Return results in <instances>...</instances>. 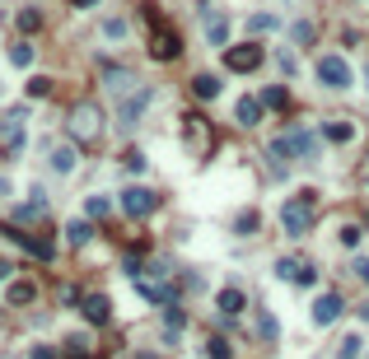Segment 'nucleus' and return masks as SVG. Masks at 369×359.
<instances>
[{
	"instance_id": "27",
	"label": "nucleus",
	"mask_w": 369,
	"mask_h": 359,
	"mask_svg": "<svg viewBox=\"0 0 369 359\" xmlns=\"http://www.w3.org/2000/svg\"><path fill=\"white\" fill-rule=\"evenodd\" d=\"M79 164V145H56L52 149V173H70Z\"/></svg>"
},
{
	"instance_id": "12",
	"label": "nucleus",
	"mask_w": 369,
	"mask_h": 359,
	"mask_svg": "<svg viewBox=\"0 0 369 359\" xmlns=\"http://www.w3.org/2000/svg\"><path fill=\"white\" fill-rule=\"evenodd\" d=\"M276 275H280V280H290V285H304V290H314V285H318V270L309 266V261H299V257H280L276 261Z\"/></svg>"
},
{
	"instance_id": "51",
	"label": "nucleus",
	"mask_w": 369,
	"mask_h": 359,
	"mask_svg": "<svg viewBox=\"0 0 369 359\" xmlns=\"http://www.w3.org/2000/svg\"><path fill=\"white\" fill-rule=\"evenodd\" d=\"M155 359H159V355H155Z\"/></svg>"
},
{
	"instance_id": "18",
	"label": "nucleus",
	"mask_w": 369,
	"mask_h": 359,
	"mask_svg": "<svg viewBox=\"0 0 369 359\" xmlns=\"http://www.w3.org/2000/svg\"><path fill=\"white\" fill-rule=\"evenodd\" d=\"M262 117H267V108H262V98H238V108H234V122L243 126V131H253V126H262Z\"/></svg>"
},
{
	"instance_id": "45",
	"label": "nucleus",
	"mask_w": 369,
	"mask_h": 359,
	"mask_svg": "<svg viewBox=\"0 0 369 359\" xmlns=\"http://www.w3.org/2000/svg\"><path fill=\"white\" fill-rule=\"evenodd\" d=\"M10 275H14V266H10L5 257H0V280H10Z\"/></svg>"
},
{
	"instance_id": "21",
	"label": "nucleus",
	"mask_w": 369,
	"mask_h": 359,
	"mask_svg": "<svg viewBox=\"0 0 369 359\" xmlns=\"http://www.w3.org/2000/svg\"><path fill=\"white\" fill-rule=\"evenodd\" d=\"M187 89H192V98L211 103V98H220V79H215L211 70H202V75H192V79H187Z\"/></svg>"
},
{
	"instance_id": "15",
	"label": "nucleus",
	"mask_w": 369,
	"mask_h": 359,
	"mask_svg": "<svg viewBox=\"0 0 369 359\" xmlns=\"http://www.w3.org/2000/svg\"><path fill=\"white\" fill-rule=\"evenodd\" d=\"M202 23H206L211 47H229V14H220L215 5H202Z\"/></svg>"
},
{
	"instance_id": "4",
	"label": "nucleus",
	"mask_w": 369,
	"mask_h": 359,
	"mask_svg": "<svg viewBox=\"0 0 369 359\" xmlns=\"http://www.w3.org/2000/svg\"><path fill=\"white\" fill-rule=\"evenodd\" d=\"M182 145H187V154L197 164H206L215 154V126L206 113H182Z\"/></svg>"
},
{
	"instance_id": "36",
	"label": "nucleus",
	"mask_w": 369,
	"mask_h": 359,
	"mask_svg": "<svg viewBox=\"0 0 369 359\" xmlns=\"http://www.w3.org/2000/svg\"><path fill=\"white\" fill-rule=\"evenodd\" d=\"M248 28H253V33H276L280 19H276V14H253V19H248Z\"/></svg>"
},
{
	"instance_id": "33",
	"label": "nucleus",
	"mask_w": 369,
	"mask_h": 359,
	"mask_svg": "<svg viewBox=\"0 0 369 359\" xmlns=\"http://www.w3.org/2000/svg\"><path fill=\"white\" fill-rule=\"evenodd\" d=\"M10 61H14L19 70H28V66H33V42H14V47H10Z\"/></svg>"
},
{
	"instance_id": "48",
	"label": "nucleus",
	"mask_w": 369,
	"mask_h": 359,
	"mask_svg": "<svg viewBox=\"0 0 369 359\" xmlns=\"http://www.w3.org/2000/svg\"><path fill=\"white\" fill-rule=\"evenodd\" d=\"M136 359H155V355H136Z\"/></svg>"
},
{
	"instance_id": "20",
	"label": "nucleus",
	"mask_w": 369,
	"mask_h": 359,
	"mask_svg": "<svg viewBox=\"0 0 369 359\" xmlns=\"http://www.w3.org/2000/svg\"><path fill=\"white\" fill-rule=\"evenodd\" d=\"M61 234H66V243H70V247H89L99 229H94V220H79V215H75V220H70V224L61 229Z\"/></svg>"
},
{
	"instance_id": "34",
	"label": "nucleus",
	"mask_w": 369,
	"mask_h": 359,
	"mask_svg": "<svg viewBox=\"0 0 369 359\" xmlns=\"http://www.w3.org/2000/svg\"><path fill=\"white\" fill-rule=\"evenodd\" d=\"M258 331H262V341H276V336H280V322H276V313H267V308H262V317H258Z\"/></svg>"
},
{
	"instance_id": "3",
	"label": "nucleus",
	"mask_w": 369,
	"mask_h": 359,
	"mask_svg": "<svg viewBox=\"0 0 369 359\" xmlns=\"http://www.w3.org/2000/svg\"><path fill=\"white\" fill-rule=\"evenodd\" d=\"M314 224H318V191L304 187L280 205V229H285V238H304Z\"/></svg>"
},
{
	"instance_id": "11",
	"label": "nucleus",
	"mask_w": 369,
	"mask_h": 359,
	"mask_svg": "<svg viewBox=\"0 0 369 359\" xmlns=\"http://www.w3.org/2000/svg\"><path fill=\"white\" fill-rule=\"evenodd\" d=\"M79 317H84V322L89 326H112V299L108 294H84V299H79Z\"/></svg>"
},
{
	"instance_id": "17",
	"label": "nucleus",
	"mask_w": 369,
	"mask_h": 359,
	"mask_svg": "<svg viewBox=\"0 0 369 359\" xmlns=\"http://www.w3.org/2000/svg\"><path fill=\"white\" fill-rule=\"evenodd\" d=\"M215 308H220V317H238L248 308V294L238 290V285H224V290L215 294Z\"/></svg>"
},
{
	"instance_id": "10",
	"label": "nucleus",
	"mask_w": 369,
	"mask_h": 359,
	"mask_svg": "<svg viewBox=\"0 0 369 359\" xmlns=\"http://www.w3.org/2000/svg\"><path fill=\"white\" fill-rule=\"evenodd\" d=\"M136 290H141V299L155 303V308H168V303L182 299V285L173 280H150V275H136Z\"/></svg>"
},
{
	"instance_id": "35",
	"label": "nucleus",
	"mask_w": 369,
	"mask_h": 359,
	"mask_svg": "<svg viewBox=\"0 0 369 359\" xmlns=\"http://www.w3.org/2000/svg\"><path fill=\"white\" fill-rule=\"evenodd\" d=\"M206 359H234V350H229V341H224V336H211V341H206Z\"/></svg>"
},
{
	"instance_id": "29",
	"label": "nucleus",
	"mask_w": 369,
	"mask_h": 359,
	"mask_svg": "<svg viewBox=\"0 0 369 359\" xmlns=\"http://www.w3.org/2000/svg\"><path fill=\"white\" fill-rule=\"evenodd\" d=\"M314 38H318V23L314 19H294L290 23V42L294 47H314Z\"/></svg>"
},
{
	"instance_id": "39",
	"label": "nucleus",
	"mask_w": 369,
	"mask_h": 359,
	"mask_svg": "<svg viewBox=\"0 0 369 359\" xmlns=\"http://www.w3.org/2000/svg\"><path fill=\"white\" fill-rule=\"evenodd\" d=\"M103 38H108V42H122L126 38V19H103Z\"/></svg>"
},
{
	"instance_id": "41",
	"label": "nucleus",
	"mask_w": 369,
	"mask_h": 359,
	"mask_svg": "<svg viewBox=\"0 0 369 359\" xmlns=\"http://www.w3.org/2000/svg\"><path fill=\"white\" fill-rule=\"evenodd\" d=\"M276 66L285 70V75H294V52H280V57H276Z\"/></svg>"
},
{
	"instance_id": "14",
	"label": "nucleus",
	"mask_w": 369,
	"mask_h": 359,
	"mask_svg": "<svg viewBox=\"0 0 369 359\" xmlns=\"http://www.w3.org/2000/svg\"><path fill=\"white\" fill-rule=\"evenodd\" d=\"M103 84H108V93L112 98H122V93H131L141 79H136V70H126V66H112V61H103Z\"/></svg>"
},
{
	"instance_id": "26",
	"label": "nucleus",
	"mask_w": 369,
	"mask_h": 359,
	"mask_svg": "<svg viewBox=\"0 0 369 359\" xmlns=\"http://www.w3.org/2000/svg\"><path fill=\"white\" fill-rule=\"evenodd\" d=\"M14 220H23V224H33V220H47V196H43V187L33 191V201H23L19 210H14Z\"/></svg>"
},
{
	"instance_id": "9",
	"label": "nucleus",
	"mask_w": 369,
	"mask_h": 359,
	"mask_svg": "<svg viewBox=\"0 0 369 359\" xmlns=\"http://www.w3.org/2000/svg\"><path fill=\"white\" fill-rule=\"evenodd\" d=\"M117 205H122L131 220H150V215L159 210V191H150V187H122V191H117Z\"/></svg>"
},
{
	"instance_id": "37",
	"label": "nucleus",
	"mask_w": 369,
	"mask_h": 359,
	"mask_svg": "<svg viewBox=\"0 0 369 359\" xmlns=\"http://www.w3.org/2000/svg\"><path fill=\"white\" fill-rule=\"evenodd\" d=\"M23 93H28V98H47V93H52V79H47V75H33L28 84H23Z\"/></svg>"
},
{
	"instance_id": "42",
	"label": "nucleus",
	"mask_w": 369,
	"mask_h": 359,
	"mask_svg": "<svg viewBox=\"0 0 369 359\" xmlns=\"http://www.w3.org/2000/svg\"><path fill=\"white\" fill-rule=\"evenodd\" d=\"M33 359H61V355H56V346H33Z\"/></svg>"
},
{
	"instance_id": "43",
	"label": "nucleus",
	"mask_w": 369,
	"mask_h": 359,
	"mask_svg": "<svg viewBox=\"0 0 369 359\" xmlns=\"http://www.w3.org/2000/svg\"><path fill=\"white\" fill-rule=\"evenodd\" d=\"M351 270H356L360 280H365V285H369V261H356V266H351Z\"/></svg>"
},
{
	"instance_id": "5",
	"label": "nucleus",
	"mask_w": 369,
	"mask_h": 359,
	"mask_svg": "<svg viewBox=\"0 0 369 359\" xmlns=\"http://www.w3.org/2000/svg\"><path fill=\"white\" fill-rule=\"evenodd\" d=\"M150 103H155V84H136L131 93H122V98H117V126H122V131H136L141 117L150 113Z\"/></svg>"
},
{
	"instance_id": "47",
	"label": "nucleus",
	"mask_w": 369,
	"mask_h": 359,
	"mask_svg": "<svg viewBox=\"0 0 369 359\" xmlns=\"http://www.w3.org/2000/svg\"><path fill=\"white\" fill-rule=\"evenodd\" d=\"M360 322H369V299H365V303H360Z\"/></svg>"
},
{
	"instance_id": "2",
	"label": "nucleus",
	"mask_w": 369,
	"mask_h": 359,
	"mask_svg": "<svg viewBox=\"0 0 369 359\" xmlns=\"http://www.w3.org/2000/svg\"><path fill=\"white\" fill-rule=\"evenodd\" d=\"M103 131H108V117H103V108L94 98H79L75 108H70L66 117V135H70V145L79 149H94L103 140Z\"/></svg>"
},
{
	"instance_id": "22",
	"label": "nucleus",
	"mask_w": 369,
	"mask_h": 359,
	"mask_svg": "<svg viewBox=\"0 0 369 359\" xmlns=\"http://www.w3.org/2000/svg\"><path fill=\"white\" fill-rule=\"evenodd\" d=\"M43 10H38V5H23V10L19 14H14V28H19V33L23 38H33V33H43Z\"/></svg>"
},
{
	"instance_id": "19",
	"label": "nucleus",
	"mask_w": 369,
	"mask_h": 359,
	"mask_svg": "<svg viewBox=\"0 0 369 359\" xmlns=\"http://www.w3.org/2000/svg\"><path fill=\"white\" fill-rule=\"evenodd\" d=\"M323 140H327V145H351V140H356V122H346V117L323 122Z\"/></svg>"
},
{
	"instance_id": "6",
	"label": "nucleus",
	"mask_w": 369,
	"mask_h": 359,
	"mask_svg": "<svg viewBox=\"0 0 369 359\" xmlns=\"http://www.w3.org/2000/svg\"><path fill=\"white\" fill-rule=\"evenodd\" d=\"M314 75H318V84H323V89H332V93H341V89H351V84H356V70H351V61L341 57V52L318 57Z\"/></svg>"
},
{
	"instance_id": "49",
	"label": "nucleus",
	"mask_w": 369,
	"mask_h": 359,
	"mask_svg": "<svg viewBox=\"0 0 369 359\" xmlns=\"http://www.w3.org/2000/svg\"><path fill=\"white\" fill-rule=\"evenodd\" d=\"M365 173H369V154H365Z\"/></svg>"
},
{
	"instance_id": "16",
	"label": "nucleus",
	"mask_w": 369,
	"mask_h": 359,
	"mask_svg": "<svg viewBox=\"0 0 369 359\" xmlns=\"http://www.w3.org/2000/svg\"><path fill=\"white\" fill-rule=\"evenodd\" d=\"M341 313H346V299H341L336 290H332V294H323V299L314 303V326H332Z\"/></svg>"
},
{
	"instance_id": "50",
	"label": "nucleus",
	"mask_w": 369,
	"mask_h": 359,
	"mask_svg": "<svg viewBox=\"0 0 369 359\" xmlns=\"http://www.w3.org/2000/svg\"><path fill=\"white\" fill-rule=\"evenodd\" d=\"M365 79H369V70H365Z\"/></svg>"
},
{
	"instance_id": "38",
	"label": "nucleus",
	"mask_w": 369,
	"mask_h": 359,
	"mask_svg": "<svg viewBox=\"0 0 369 359\" xmlns=\"http://www.w3.org/2000/svg\"><path fill=\"white\" fill-rule=\"evenodd\" d=\"M360 346H365L360 331H351V336H341V350H336V355H341V359H360Z\"/></svg>"
},
{
	"instance_id": "46",
	"label": "nucleus",
	"mask_w": 369,
	"mask_h": 359,
	"mask_svg": "<svg viewBox=\"0 0 369 359\" xmlns=\"http://www.w3.org/2000/svg\"><path fill=\"white\" fill-rule=\"evenodd\" d=\"M70 5H75V10H94V5H99V0H70Z\"/></svg>"
},
{
	"instance_id": "1",
	"label": "nucleus",
	"mask_w": 369,
	"mask_h": 359,
	"mask_svg": "<svg viewBox=\"0 0 369 359\" xmlns=\"http://www.w3.org/2000/svg\"><path fill=\"white\" fill-rule=\"evenodd\" d=\"M267 159L276 164V178L285 173L290 159H304V164H318L323 159V131H309V126H285L267 145Z\"/></svg>"
},
{
	"instance_id": "7",
	"label": "nucleus",
	"mask_w": 369,
	"mask_h": 359,
	"mask_svg": "<svg viewBox=\"0 0 369 359\" xmlns=\"http://www.w3.org/2000/svg\"><path fill=\"white\" fill-rule=\"evenodd\" d=\"M150 61H178V52H182V33L178 28H173V23H155V28H150Z\"/></svg>"
},
{
	"instance_id": "30",
	"label": "nucleus",
	"mask_w": 369,
	"mask_h": 359,
	"mask_svg": "<svg viewBox=\"0 0 369 359\" xmlns=\"http://www.w3.org/2000/svg\"><path fill=\"white\" fill-rule=\"evenodd\" d=\"M258 229H262V215H258V210H243V215L234 220V234H238V238H253Z\"/></svg>"
},
{
	"instance_id": "31",
	"label": "nucleus",
	"mask_w": 369,
	"mask_h": 359,
	"mask_svg": "<svg viewBox=\"0 0 369 359\" xmlns=\"http://www.w3.org/2000/svg\"><path fill=\"white\" fill-rule=\"evenodd\" d=\"M112 215V196H89L84 201V220H108Z\"/></svg>"
},
{
	"instance_id": "13",
	"label": "nucleus",
	"mask_w": 369,
	"mask_h": 359,
	"mask_svg": "<svg viewBox=\"0 0 369 359\" xmlns=\"http://www.w3.org/2000/svg\"><path fill=\"white\" fill-rule=\"evenodd\" d=\"M23 122H28V117H23V108L5 113V122H0V145H5V154H10V159L23 149Z\"/></svg>"
},
{
	"instance_id": "25",
	"label": "nucleus",
	"mask_w": 369,
	"mask_h": 359,
	"mask_svg": "<svg viewBox=\"0 0 369 359\" xmlns=\"http://www.w3.org/2000/svg\"><path fill=\"white\" fill-rule=\"evenodd\" d=\"M61 359H99V355H94L89 336H66L61 341Z\"/></svg>"
},
{
	"instance_id": "24",
	"label": "nucleus",
	"mask_w": 369,
	"mask_h": 359,
	"mask_svg": "<svg viewBox=\"0 0 369 359\" xmlns=\"http://www.w3.org/2000/svg\"><path fill=\"white\" fill-rule=\"evenodd\" d=\"M182 326H187V308L182 303H168L164 308V341H178Z\"/></svg>"
},
{
	"instance_id": "23",
	"label": "nucleus",
	"mask_w": 369,
	"mask_h": 359,
	"mask_svg": "<svg viewBox=\"0 0 369 359\" xmlns=\"http://www.w3.org/2000/svg\"><path fill=\"white\" fill-rule=\"evenodd\" d=\"M33 299H38V285L33 280H14L10 290H5V303H10V308H28Z\"/></svg>"
},
{
	"instance_id": "40",
	"label": "nucleus",
	"mask_w": 369,
	"mask_h": 359,
	"mask_svg": "<svg viewBox=\"0 0 369 359\" xmlns=\"http://www.w3.org/2000/svg\"><path fill=\"white\" fill-rule=\"evenodd\" d=\"M360 238H365V229H360V224H346L341 234H336V243H341V247H360Z\"/></svg>"
},
{
	"instance_id": "32",
	"label": "nucleus",
	"mask_w": 369,
	"mask_h": 359,
	"mask_svg": "<svg viewBox=\"0 0 369 359\" xmlns=\"http://www.w3.org/2000/svg\"><path fill=\"white\" fill-rule=\"evenodd\" d=\"M145 169H150V159L141 154V149H126V154H122V173H131V178H141V173H145Z\"/></svg>"
},
{
	"instance_id": "8",
	"label": "nucleus",
	"mask_w": 369,
	"mask_h": 359,
	"mask_svg": "<svg viewBox=\"0 0 369 359\" xmlns=\"http://www.w3.org/2000/svg\"><path fill=\"white\" fill-rule=\"evenodd\" d=\"M267 61V47L262 42H238V47H224V70L234 75H253V70Z\"/></svg>"
},
{
	"instance_id": "28",
	"label": "nucleus",
	"mask_w": 369,
	"mask_h": 359,
	"mask_svg": "<svg viewBox=\"0 0 369 359\" xmlns=\"http://www.w3.org/2000/svg\"><path fill=\"white\" fill-rule=\"evenodd\" d=\"M262 108H267V113H285V108H290V89H285V84H267Z\"/></svg>"
},
{
	"instance_id": "44",
	"label": "nucleus",
	"mask_w": 369,
	"mask_h": 359,
	"mask_svg": "<svg viewBox=\"0 0 369 359\" xmlns=\"http://www.w3.org/2000/svg\"><path fill=\"white\" fill-rule=\"evenodd\" d=\"M5 196H14V187H10V178L0 173V201H5Z\"/></svg>"
}]
</instances>
